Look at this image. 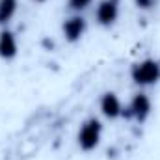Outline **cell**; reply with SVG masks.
Masks as SVG:
<instances>
[{
	"instance_id": "5",
	"label": "cell",
	"mask_w": 160,
	"mask_h": 160,
	"mask_svg": "<svg viewBox=\"0 0 160 160\" xmlns=\"http://www.w3.org/2000/svg\"><path fill=\"white\" fill-rule=\"evenodd\" d=\"M62 32H63V38L69 43H77L86 32V19L82 15H73V17L65 19L63 26H62Z\"/></svg>"
},
{
	"instance_id": "9",
	"label": "cell",
	"mask_w": 160,
	"mask_h": 160,
	"mask_svg": "<svg viewBox=\"0 0 160 160\" xmlns=\"http://www.w3.org/2000/svg\"><path fill=\"white\" fill-rule=\"evenodd\" d=\"M91 2H93V0H67V8L80 13V11H84L86 8H89Z\"/></svg>"
},
{
	"instance_id": "2",
	"label": "cell",
	"mask_w": 160,
	"mask_h": 160,
	"mask_svg": "<svg viewBox=\"0 0 160 160\" xmlns=\"http://www.w3.org/2000/svg\"><path fill=\"white\" fill-rule=\"evenodd\" d=\"M101 136H102V125L101 121L95 119V118H89L82 123L78 130V147L82 151H93L99 142H101Z\"/></svg>"
},
{
	"instance_id": "6",
	"label": "cell",
	"mask_w": 160,
	"mask_h": 160,
	"mask_svg": "<svg viewBox=\"0 0 160 160\" xmlns=\"http://www.w3.org/2000/svg\"><path fill=\"white\" fill-rule=\"evenodd\" d=\"M101 112H102V116L108 118V119H118L119 116H123L121 101L114 91H106V93L101 97Z\"/></svg>"
},
{
	"instance_id": "12",
	"label": "cell",
	"mask_w": 160,
	"mask_h": 160,
	"mask_svg": "<svg viewBox=\"0 0 160 160\" xmlns=\"http://www.w3.org/2000/svg\"><path fill=\"white\" fill-rule=\"evenodd\" d=\"M116 2H119V0H116Z\"/></svg>"
},
{
	"instance_id": "3",
	"label": "cell",
	"mask_w": 160,
	"mask_h": 160,
	"mask_svg": "<svg viewBox=\"0 0 160 160\" xmlns=\"http://www.w3.org/2000/svg\"><path fill=\"white\" fill-rule=\"evenodd\" d=\"M149 114H151V99L145 93H136L130 99L128 106L123 110L125 119H134L138 123H143L149 118Z\"/></svg>"
},
{
	"instance_id": "10",
	"label": "cell",
	"mask_w": 160,
	"mask_h": 160,
	"mask_svg": "<svg viewBox=\"0 0 160 160\" xmlns=\"http://www.w3.org/2000/svg\"><path fill=\"white\" fill-rule=\"evenodd\" d=\"M134 4H136V8H140V9H151V8L157 4V0H134Z\"/></svg>"
},
{
	"instance_id": "4",
	"label": "cell",
	"mask_w": 160,
	"mask_h": 160,
	"mask_svg": "<svg viewBox=\"0 0 160 160\" xmlns=\"http://www.w3.org/2000/svg\"><path fill=\"white\" fill-rule=\"evenodd\" d=\"M119 15V8L116 0H101L95 11V19L101 26H112L118 21Z\"/></svg>"
},
{
	"instance_id": "1",
	"label": "cell",
	"mask_w": 160,
	"mask_h": 160,
	"mask_svg": "<svg viewBox=\"0 0 160 160\" xmlns=\"http://www.w3.org/2000/svg\"><path fill=\"white\" fill-rule=\"evenodd\" d=\"M130 78L136 86H153L160 80V62L145 58L130 67Z\"/></svg>"
},
{
	"instance_id": "8",
	"label": "cell",
	"mask_w": 160,
	"mask_h": 160,
	"mask_svg": "<svg viewBox=\"0 0 160 160\" xmlns=\"http://www.w3.org/2000/svg\"><path fill=\"white\" fill-rule=\"evenodd\" d=\"M17 0H0V24H8L17 13Z\"/></svg>"
},
{
	"instance_id": "7",
	"label": "cell",
	"mask_w": 160,
	"mask_h": 160,
	"mask_svg": "<svg viewBox=\"0 0 160 160\" xmlns=\"http://www.w3.org/2000/svg\"><path fill=\"white\" fill-rule=\"evenodd\" d=\"M17 38L11 30H2L0 32V58L2 60H13L17 56Z\"/></svg>"
},
{
	"instance_id": "11",
	"label": "cell",
	"mask_w": 160,
	"mask_h": 160,
	"mask_svg": "<svg viewBox=\"0 0 160 160\" xmlns=\"http://www.w3.org/2000/svg\"><path fill=\"white\" fill-rule=\"evenodd\" d=\"M34 2H38V4H43V2H47V0H34Z\"/></svg>"
}]
</instances>
